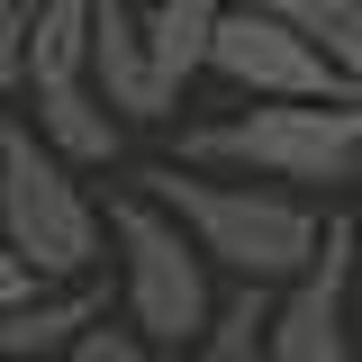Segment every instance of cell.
Here are the masks:
<instances>
[{"label": "cell", "instance_id": "obj_1", "mask_svg": "<svg viewBox=\"0 0 362 362\" xmlns=\"http://www.w3.org/2000/svg\"><path fill=\"white\" fill-rule=\"evenodd\" d=\"M136 190H145L154 209H173L181 235H190L218 272L254 281V290H290V281L326 254V226H335V218H317V199H299V190L190 173V163H154Z\"/></svg>", "mask_w": 362, "mask_h": 362}, {"label": "cell", "instance_id": "obj_2", "mask_svg": "<svg viewBox=\"0 0 362 362\" xmlns=\"http://www.w3.org/2000/svg\"><path fill=\"white\" fill-rule=\"evenodd\" d=\"M173 163L317 199V190L354 181V163H362V100H254V109H235V118L181 127Z\"/></svg>", "mask_w": 362, "mask_h": 362}, {"label": "cell", "instance_id": "obj_3", "mask_svg": "<svg viewBox=\"0 0 362 362\" xmlns=\"http://www.w3.org/2000/svg\"><path fill=\"white\" fill-rule=\"evenodd\" d=\"M109 254H118V317H127L136 335L154 344V354H199V335L218 326V281H209V254L181 235L173 209H154L145 190L127 199H109Z\"/></svg>", "mask_w": 362, "mask_h": 362}, {"label": "cell", "instance_id": "obj_4", "mask_svg": "<svg viewBox=\"0 0 362 362\" xmlns=\"http://www.w3.org/2000/svg\"><path fill=\"white\" fill-rule=\"evenodd\" d=\"M0 235L45 272V290H73L100 272L109 254V218L90 209L82 173L28 127V109L18 118H0Z\"/></svg>", "mask_w": 362, "mask_h": 362}, {"label": "cell", "instance_id": "obj_5", "mask_svg": "<svg viewBox=\"0 0 362 362\" xmlns=\"http://www.w3.org/2000/svg\"><path fill=\"white\" fill-rule=\"evenodd\" d=\"M209 73L235 82L245 100H354L344 73H335V54H326L308 28H290V18L254 9V0H235V9H226Z\"/></svg>", "mask_w": 362, "mask_h": 362}, {"label": "cell", "instance_id": "obj_6", "mask_svg": "<svg viewBox=\"0 0 362 362\" xmlns=\"http://www.w3.org/2000/svg\"><path fill=\"white\" fill-rule=\"evenodd\" d=\"M354 272H362V226L335 218L326 226V254L272 299V362H362Z\"/></svg>", "mask_w": 362, "mask_h": 362}, {"label": "cell", "instance_id": "obj_7", "mask_svg": "<svg viewBox=\"0 0 362 362\" xmlns=\"http://www.w3.org/2000/svg\"><path fill=\"white\" fill-rule=\"evenodd\" d=\"M90 82H100V100H109L127 127H163V118H181V82L154 64V45H145V9H136V0H100Z\"/></svg>", "mask_w": 362, "mask_h": 362}, {"label": "cell", "instance_id": "obj_8", "mask_svg": "<svg viewBox=\"0 0 362 362\" xmlns=\"http://www.w3.org/2000/svg\"><path fill=\"white\" fill-rule=\"evenodd\" d=\"M28 127L73 163V173H100V163H118V145H127V118L100 100V82H64V90H28Z\"/></svg>", "mask_w": 362, "mask_h": 362}, {"label": "cell", "instance_id": "obj_9", "mask_svg": "<svg viewBox=\"0 0 362 362\" xmlns=\"http://www.w3.org/2000/svg\"><path fill=\"white\" fill-rule=\"evenodd\" d=\"M100 317H109V290H100V281L45 290V299H28L18 317H0V362H73Z\"/></svg>", "mask_w": 362, "mask_h": 362}, {"label": "cell", "instance_id": "obj_10", "mask_svg": "<svg viewBox=\"0 0 362 362\" xmlns=\"http://www.w3.org/2000/svg\"><path fill=\"white\" fill-rule=\"evenodd\" d=\"M272 299H281V290L235 281L226 308H218V326L199 335V354H181V362H272Z\"/></svg>", "mask_w": 362, "mask_h": 362}, {"label": "cell", "instance_id": "obj_11", "mask_svg": "<svg viewBox=\"0 0 362 362\" xmlns=\"http://www.w3.org/2000/svg\"><path fill=\"white\" fill-rule=\"evenodd\" d=\"M73 362H163V354H154V344L136 335L127 317H100V326L82 335V354H73Z\"/></svg>", "mask_w": 362, "mask_h": 362}, {"label": "cell", "instance_id": "obj_12", "mask_svg": "<svg viewBox=\"0 0 362 362\" xmlns=\"http://www.w3.org/2000/svg\"><path fill=\"white\" fill-rule=\"evenodd\" d=\"M28 0H0V100L9 90H28Z\"/></svg>", "mask_w": 362, "mask_h": 362}, {"label": "cell", "instance_id": "obj_13", "mask_svg": "<svg viewBox=\"0 0 362 362\" xmlns=\"http://www.w3.org/2000/svg\"><path fill=\"white\" fill-rule=\"evenodd\" d=\"M254 9H272V18H290V28H308V37L326 45V28H344L362 0H254Z\"/></svg>", "mask_w": 362, "mask_h": 362}, {"label": "cell", "instance_id": "obj_14", "mask_svg": "<svg viewBox=\"0 0 362 362\" xmlns=\"http://www.w3.org/2000/svg\"><path fill=\"white\" fill-rule=\"evenodd\" d=\"M28 299H45V272L28 263V254H18L9 235H0V317H18Z\"/></svg>", "mask_w": 362, "mask_h": 362}, {"label": "cell", "instance_id": "obj_15", "mask_svg": "<svg viewBox=\"0 0 362 362\" xmlns=\"http://www.w3.org/2000/svg\"><path fill=\"white\" fill-rule=\"evenodd\" d=\"M326 54H335V73H344V90L362 100V9L344 18V28H326Z\"/></svg>", "mask_w": 362, "mask_h": 362}, {"label": "cell", "instance_id": "obj_16", "mask_svg": "<svg viewBox=\"0 0 362 362\" xmlns=\"http://www.w3.org/2000/svg\"><path fill=\"white\" fill-rule=\"evenodd\" d=\"M354 326H362V272H354Z\"/></svg>", "mask_w": 362, "mask_h": 362}, {"label": "cell", "instance_id": "obj_17", "mask_svg": "<svg viewBox=\"0 0 362 362\" xmlns=\"http://www.w3.org/2000/svg\"><path fill=\"white\" fill-rule=\"evenodd\" d=\"M354 190H362V163H354Z\"/></svg>", "mask_w": 362, "mask_h": 362}, {"label": "cell", "instance_id": "obj_18", "mask_svg": "<svg viewBox=\"0 0 362 362\" xmlns=\"http://www.w3.org/2000/svg\"><path fill=\"white\" fill-rule=\"evenodd\" d=\"M136 9H154V0H136Z\"/></svg>", "mask_w": 362, "mask_h": 362}, {"label": "cell", "instance_id": "obj_19", "mask_svg": "<svg viewBox=\"0 0 362 362\" xmlns=\"http://www.w3.org/2000/svg\"><path fill=\"white\" fill-rule=\"evenodd\" d=\"M28 9H37V0H28Z\"/></svg>", "mask_w": 362, "mask_h": 362}]
</instances>
